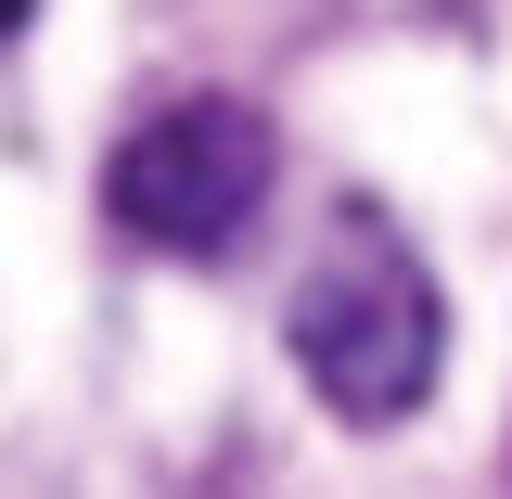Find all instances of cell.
<instances>
[{"mask_svg":"<svg viewBox=\"0 0 512 499\" xmlns=\"http://www.w3.org/2000/svg\"><path fill=\"white\" fill-rule=\"evenodd\" d=\"M295 372L346 410V423H397V410H423L448 372V308H436V269L397 244L384 218H333V244L320 269L295 282Z\"/></svg>","mask_w":512,"mask_h":499,"instance_id":"cell-1","label":"cell"},{"mask_svg":"<svg viewBox=\"0 0 512 499\" xmlns=\"http://www.w3.org/2000/svg\"><path fill=\"white\" fill-rule=\"evenodd\" d=\"M269 180H282V154H269L256 103H167V116H141L116 141L103 205H116L128 244H154V256H218L269 205Z\"/></svg>","mask_w":512,"mask_h":499,"instance_id":"cell-2","label":"cell"},{"mask_svg":"<svg viewBox=\"0 0 512 499\" xmlns=\"http://www.w3.org/2000/svg\"><path fill=\"white\" fill-rule=\"evenodd\" d=\"M26 13H39V0H0V39H13V26H26Z\"/></svg>","mask_w":512,"mask_h":499,"instance_id":"cell-3","label":"cell"}]
</instances>
